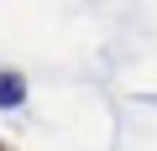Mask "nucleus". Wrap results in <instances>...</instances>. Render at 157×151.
<instances>
[{
	"mask_svg": "<svg viewBox=\"0 0 157 151\" xmlns=\"http://www.w3.org/2000/svg\"><path fill=\"white\" fill-rule=\"evenodd\" d=\"M0 151H11V146H6V141H0Z\"/></svg>",
	"mask_w": 157,
	"mask_h": 151,
	"instance_id": "f03ea898",
	"label": "nucleus"
},
{
	"mask_svg": "<svg viewBox=\"0 0 157 151\" xmlns=\"http://www.w3.org/2000/svg\"><path fill=\"white\" fill-rule=\"evenodd\" d=\"M21 104H26V73L0 68V110H21Z\"/></svg>",
	"mask_w": 157,
	"mask_h": 151,
	"instance_id": "f257e3e1",
	"label": "nucleus"
}]
</instances>
